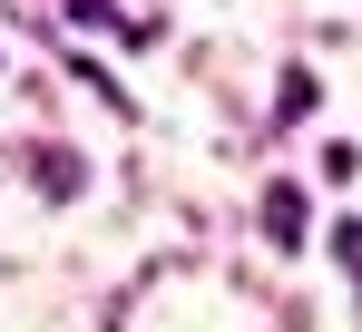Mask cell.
I'll return each instance as SVG.
<instances>
[{"label":"cell","instance_id":"cell-1","mask_svg":"<svg viewBox=\"0 0 362 332\" xmlns=\"http://www.w3.org/2000/svg\"><path fill=\"white\" fill-rule=\"evenodd\" d=\"M303 186H264V235H274V244H303Z\"/></svg>","mask_w":362,"mask_h":332},{"label":"cell","instance_id":"cell-2","mask_svg":"<svg viewBox=\"0 0 362 332\" xmlns=\"http://www.w3.org/2000/svg\"><path fill=\"white\" fill-rule=\"evenodd\" d=\"M78 176H88V166H78V157H59V147H40V186H59V196H69Z\"/></svg>","mask_w":362,"mask_h":332},{"label":"cell","instance_id":"cell-3","mask_svg":"<svg viewBox=\"0 0 362 332\" xmlns=\"http://www.w3.org/2000/svg\"><path fill=\"white\" fill-rule=\"evenodd\" d=\"M333 254H343V264H353V283H362V215H343V225H333Z\"/></svg>","mask_w":362,"mask_h":332}]
</instances>
